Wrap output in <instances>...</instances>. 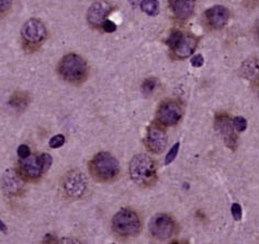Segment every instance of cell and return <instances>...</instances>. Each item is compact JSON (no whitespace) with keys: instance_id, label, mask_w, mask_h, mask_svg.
I'll return each instance as SVG.
<instances>
[{"instance_id":"5b68a950","label":"cell","mask_w":259,"mask_h":244,"mask_svg":"<svg viewBox=\"0 0 259 244\" xmlns=\"http://www.w3.org/2000/svg\"><path fill=\"white\" fill-rule=\"evenodd\" d=\"M167 45L172 48L175 55L178 58H187L192 55L198 45V38L190 35V34H185L180 31H174L168 36Z\"/></svg>"},{"instance_id":"3957f363","label":"cell","mask_w":259,"mask_h":244,"mask_svg":"<svg viewBox=\"0 0 259 244\" xmlns=\"http://www.w3.org/2000/svg\"><path fill=\"white\" fill-rule=\"evenodd\" d=\"M90 171L100 181H111L118 177L120 165L118 160L109 152H100L90 162Z\"/></svg>"},{"instance_id":"603a6c76","label":"cell","mask_w":259,"mask_h":244,"mask_svg":"<svg viewBox=\"0 0 259 244\" xmlns=\"http://www.w3.org/2000/svg\"><path fill=\"white\" fill-rule=\"evenodd\" d=\"M41 160H42V163H43V168H44V172H46V171L50 169L51 164H52V157L48 153H44L41 155Z\"/></svg>"},{"instance_id":"44dd1931","label":"cell","mask_w":259,"mask_h":244,"mask_svg":"<svg viewBox=\"0 0 259 244\" xmlns=\"http://www.w3.org/2000/svg\"><path fill=\"white\" fill-rule=\"evenodd\" d=\"M65 144V136L64 135H56L54 137L51 138L50 140V147L55 149V148H60L63 145Z\"/></svg>"},{"instance_id":"5bb4252c","label":"cell","mask_w":259,"mask_h":244,"mask_svg":"<svg viewBox=\"0 0 259 244\" xmlns=\"http://www.w3.org/2000/svg\"><path fill=\"white\" fill-rule=\"evenodd\" d=\"M21 172L26 175L27 178L34 180L40 178L42 173H44V168L41 157L38 158L37 155H29V157L21 159L20 161Z\"/></svg>"},{"instance_id":"ffe728a7","label":"cell","mask_w":259,"mask_h":244,"mask_svg":"<svg viewBox=\"0 0 259 244\" xmlns=\"http://www.w3.org/2000/svg\"><path fill=\"white\" fill-rule=\"evenodd\" d=\"M233 124H234V127H235L236 131H239V133H242V131H244L247 128V121L242 116L235 117V119L233 120Z\"/></svg>"},{"instance_id":"30bf717a","label":"cell","mask_w":259,"mask_h":244,"mask_svg":"<svg viewBox=\"0 0 259 244\" xmlns=\"http://www.w3.org/2000/svg\"><path fill=\"white\" fill-rule=\"evenodd\" d=\"M112 10L111 4L106 1H97L88 9L87 20L91 27L100 28L107 20Z\"/></svg>"},{"instance_id":"9c48e42d","label":"cell","mask_w":259,"mask_h":244,"mask_svg":"<svg viewBox=\"0 0 259 244\" xmlns=\"http://www.w3.org/2000/svg\"><path fill=\"white\" fill-rule=\"evenodd\" d=\"M87 182L84 174L78 171H72L64 180V189L70 197L78 198L85 193Z\"/></svg>"},{"instance_id":"f546056e","label":"cell","mask_w":259,"mask_h":244,"mask_svg":"<svg viewBox=\"0 0 259 244\" xmlns=\"http://www.w3.org/2000/svg\"><path fill=\"white\" fill-rule=\"evenodd\" d=\"M258 96H259V92H258Z\"/></svg>"},{"instance_id":"d6986e66","label":"cell","mask_w":259,"mask_h":244,"mask_svg":"<svg viewBox=\"0 0 259 244\" xmlns=\"http://www.w3.org/2000/svg\"><path fill=\"white\" fill-rule=\"evenodd\" d=\"M156 86H157V81H156L155 78H148L142 85V89H143L145 93H150L155 89Z\"/></svg>"},{"instance_id":"4fadbf2b","label":"cell","mask_w":259,"mask_h":244,"mask_svg":"<svg viewBox=\"0 0 259 244\" xmlns=\"http://www.w3.org/2000/svg\"><path fill=\"white\" fill-rule=\"evenodd\" d=\"M205 19L210 28L219 30L225 27V24L228 22L229 12L225 7L214 6L205 11Z\"/></svg>"},{"instance_id":"6da1fadb","label":"cell","mask_w":259,"mask_h":244,"mask_svg":"<svg viewBox=\"0 0 259 244\" xmlns=\"http://www.w3.org/2000/svg\"><path fill=\"white\" fill-rule=\"evenodd\" d=\"M131 179L139 185H150L156 180V164L149 155L140 153L130 161Z\"/></svg>"},{"instance_id":"2e32d148","label":"cell","mask_w":259,"mask_h":244,"mask_svg":"<svg viewBox=\"0 0 259 244\" xmlns=\"http://www.w3.org/2000/svg\"><path fill=\"white\" fill-rule=\"evenodd\" d=\"M170 9L179 20H188L194 10L193 0H169Z\"/></svg>"},{"instance_id":"7c38bea8","label":"cell","mask_w":259,"mask_h":244,"mask_svg":"<svg viewBox=\"0 0 259 244\" xmlns=\"http://www.w3.org/2000/svg\"><path fill=\"white\" fill-rule=\"evenodd\" d=\"M146 146L151 152L162 153L167 147V135L163 129L151 126L146 135Z\"/></svg>"},{"instance_id":"8fae6325","label":"cell","mask_w":259,"mask_h":244,"mask_svg":"<svg viewBox=\"0 0 259 244\" xmlns=\"http://www.w3.org/2000/svg\"><path fill=\"white\" fill-rule=\"evenodd\" d=\"M216 127L219 130V133L221 134L224 141H225L227 147L234 149L236 147L237 144V137L234 130H236L234 127L233 122L229 120V117L225 114L217 115L216 119Z\"/></svg>"},{"instance_id":"ba28073f","label":"cell","mask_w":259,"mask_h":244,"mask_svg":"<svg viewBox=\"0 0 259 244\" xmlns=\"http://www.w3.org/2000/svg\"><path fill=\"white\" fill-rule=\"evenodd\" d=\"M183 116V109L177 102L166 101L159 106L157 117L160 123L166 126L177 124Z\"/></svg>"},{"instance_id":"52a82bcc","label":"cell","mask_w":259,"mask_h":244,"mask_svg":"<svg viewBox=\"0 0 259 244\" xmlns=\"http://www.w3.org/2000/svg\"><path fill=\"white\" fill-rule=\"evenodd\" d=\"M46 28L37 19H30L23 24L21 35L23 41L30 44L42 43L46 38Z\"/></svg>"},{"instance_id":"484cf974","label":"cell","mask_w":259,"mask_h":244,"mask_svg":"<svg viewBox=\"0 0 259 244\" xmlns=\"http://www.w3.org/2000/svg\"><path fill=\"white\" fill-rule=\"evenodd\" d=\"M204 62V58L202 55H200V54H198V55H194L192 58H191V65L193 67H201L203 65Z\"/></svg>"},{"instance_id":"f1b7e54d","label":"cell","mask_w":259,"mask_h":244,"mask_svg":"<svg viewBox=\"0 0 259 244\" xmlns=\"http://www.w3.org/2000/svg\"><path fill=\"white\" fill-rule=\"evenodd\" d=\"M253 1H259V0H253Z\"/></svg>"},{"instance_id":"9a60e30c","label":"cell","mask_w":259,"mask_h":244,"mask_svg":"<svg viewBox=\"0 0 259 244\" xmlns=\"http://www.w3.org/2000/svg\"><path fill=\"white\" fill-rule=\"evenodd\" d=\"M2 188L7 194L17 195L23 189V182L14 170H7L2 177Z\"/></svg>"},{"instance_id":"277c9868","label":"cell","mask_w":259,"mask_h":244,"mask_svg":"<svg viewBox=\"0 0 259 244\" xmlns=\"http://www.w3.org/2000/svg\"><path fill=\"white\" fill-rule=\"evenodd\" d=\"M112 228L121 237H135L141 230V220L135 212L131 209H122L112 219Z\"/></svg>"},{"instance_id":"4316f807","label":"cell","mask_w":259,"mask_h":244,"mask_svg":"<svg viewBox=\"0 0 259 244\" xmlns=\"http://www.w3.org/2000/svg\"><path fill=\"white\" fill-rule=\"evenodd\" d=\"M13 0H0V8H1V12H6L11 8Z\"/></svg>"},{"instance_id":"d4e9b609","label":"cell","mask_w":259,"mask_h":244,"mask_svg":"<svg viewBox=\"0 0 259 244\" xmlns=\"http://www.w3.org/2000/svg\"><path fill=\"white\" fill-rule=\"evenodd\" d=\"M102 29H104L105 32L112 33L116 30V24L114 22H112L111 20H107L104 24H102Z\"/></svg>"},{"instance_id":"7a4b0ae2","label":"cell","mask_w":259,"mask_h":244,"mask_svg":"<svg viewBox=\"0 0 259 244\" xmlns=\"http://www.w3.org/2000/svg\"><path fill=\"white\" fill-rule=\"evenodd\" d=\"M87 71L86 61L77 54H67L58 64V72L61 77L70 82H78L85 79Z\"/></svg>"},{"instance_id":"8992f818","label":"cell","mask_w":259,"mask_h":244,"mask_svg":"<svg viewBox=\"0 0 259 244\" xmlns=\"http://www.w3.org/2000/svg\"><path fill=\"white\" fill-rule=\"evenodd\" d=\"M148 229L151 236L158 240H167L176 231V224L173 218L165 214H156L150 219Z\"/></svg>"},{"instance_id":"e0dca14e","label":"cell","mask_w":259,"mask_h":244,"mask_svg":"<svg viewBox=\"0 0 259 244\" xmlns=\"http://www.w3.org/2000/svg\"><path fill=\"white\" fill-rule=\"evenodd\" d=\"M141 9L148 16H156L159 12L158 0H142Z\"/></svg>"},{"instance_id":"cb8c5ba5","label":"cell","mask_w":259,"mask_h":244,"mask_svg":"<svg viewBox=\"0 0 259 244\" xmlns=\"http://www.w3.org/2000/svg\"><path fill=\"white\" fill-rule=\"evenodd\" d=\"M18 155L20 157L21 159H24L30 155V148H29V146L27 145H21L19 146L18 148Z\"/></svg>"},{"instance_id":"7402d4cb","label":"cell","mask_w":259,"mask_h":244,"mask_svg":"<svg viewBox=\"0 0 259 244\" xmlns=\"http://www.w3.org/2000/svg\"><path fill=\"white\" fill-rule=\"evenodd\" d=\"M231 211H232V214H233V217L234 219H235L236 221H239L242 219V207H241V205L235 203V204H233L232 205V208H231Z\"/></svg>"},{"instance_id":"ac0fdd59","label":"cell","mask_w":259,"mask_h":244,"mask_svg":"<svg viewBox=\"0 0 259 244\" xmlns=\"http://www.w3.org/2000/svg\"><path fill=\"white\" fill-rule=\"evenodd\" d=\"M179 147H180V144L177 143L173 146V148L169 150V152L166 155V159H165V164L168 165L173 162V161L176 159L178 154V151H179Z\"/></svg>"},{"instance_id":"83f0119b","label":"cell","mask_w":259,"mask_h":244,"mask_svg":"<svg viewBox=\"0 0 259 244\" xmlns=\"http://www.w3.org/2000/svg\"><path fill=\"white\" fill-rule=\"evenodd\" d=\"M1 230L4 232V231H6V226H4V223H3V221H1Z\"/></svg>"}]
</instances>
